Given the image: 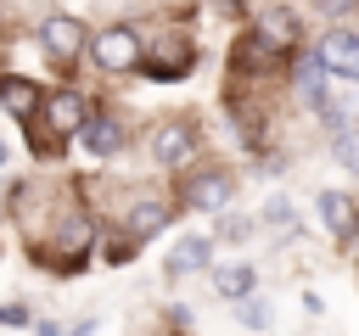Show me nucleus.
I'll return each mask as SVG.
<instances>
[{
  "mask_svg": "<svg viewBox=\"0 0 359 336\" xmlns=\"http://www.w3.org/2000/svg\"><path fill=\"white\" fill-rule=\"evenodd\" d=\"M90 56H95V67L101 73H129V67H140V56H146V39L135 34V28H101V34H90Z\"/></svg>",
  "mask_w": 359,
  "mask_h": 336,
  "instance_id": "1",
  "label": "nucleus"
},
{
  "mask_svg": "<svg viewBox=\"0 0 359 336\" xmlns=\"http://www.w3.org/2000/svg\"><path fill=\"white\" fill-rule=\"evenodd\" d=\"M247 45H252L258 56H292V50H297V17H292V11H275V6H258Z\"/></svg>",
  "mask_w": 359,
  "mask_h": 336,
  "instance_id": "2",
  "label": "nucleus"
},
{
  "mask_svg": "<svg viewBox=\"0 0 359 336\" xmlns=\"http://www.w3.org/2000/svg\"><path fill=\"white\" fill-rule=\"evenodd\" d=\"M84 45H90V34H84L79 17H45V22H39V50H45L56 67H73V62L84 56Z\"/></svg>",
  "mask_w": 359,
  "mask_h": 336,
  "instance_id": "3",
  "label": "nucleus"
},
{
  "mask_svg": "<svg viewBox=\"0 0 359 336\" xmlns=\"http://www.w3.org/2000/svg\"><path fill=\"white\" fill-rule=\"evenodd\" d=\"M314 62H320V73H337L342 84H359V34L353 28H331L320 39Z\"/></svg>",
  "mask_w": 359,
  "mask_h": 336,
  "instance_id": "4",
  "label": "nucleus"
},
{
  "mask_svg": "<svg viewBox=\"0 0 359 336\" xmlns=\"http://www.w3.org/2000/svg\"><path fill=\"white\" fill-rule=\"evenodd\" d=\"M39 118H45V129H50L56 140H67V134H79V129H84L90 106H84V95H79V90H50V95H45V106H39Z\"/></svg>",
  "mask_w": 359,
  "mask_h": 336,
  "instance_id": "5",
  "label": "nucleus"
},
{
  "mask_svg": "<svg viewBox=\"0 0 359 336\" xmlns=\"http://www.w3.org/2000/svg\"><path fill=\"white\" fill-rule=\"evenodd\" d=\"M151 157H157V168H185L196 157V129L191 123H163L151 134Z\"/></svg>",
  "mask_w": 359,
  "mask_h": 336,
  "instance_id": "6",
  "label": "nucleus"
},
{
  "mask_svg": "<svg viewBox=\"0 0 359 336\" xmlns=\"http://www.w3.org/2000/svg\"><path fill=\"white\" fill-rule=\"evenodd\" d=\"M79 146H84L90 157H118V151H123V123H118L112 112H90L84 129H79Z\"/></svg>",
  "mask_w": 359,
  "mask_h": 336,
  "instance_id": "7",
  "label": "nucleus"
},
{
  "mask_svg": "<svg viewBox=\"0 0 359 336\" xmlns=\"http://www.w3.org/2000/svg\"><path fill=\"white\" fill-rule=\"evenodd\" d=\"M0 106H6L17 123H34V118H39V106H45V90H39L34 78L6 73V78H0Z\"/></svg>",
  "mask_w": 359,
  "mask_h": 336,
  "instance_id": "8",
  "label": "nucleus"
},
{
  "mask_svg": "<svg viewBox=\"0 0 359 336\" xmlns=\"http://www.w3.org/2000/svg\"><path fill=\"white\" fill-rule=\"evenodd\" d=\"M230 202V174H202V179H191V190H185V207L191 213H219Z\"/></svg>",
  "mask_w": 359,
  "mask_h": 336,
  "instance_id": "9",
  "label": "nucleus"
},
{
  "mask_svg": "<svg viewBox=\"0 0 359 336\" xmlns=\"http://www.w3.org/2000/svg\"><path fill=\"white\" fill-rule=\"evenodd\" d=\"M213 286H219V297H236V302H247L252 297V286H258V269L241 258V263H219L213 269Z\"/></svg>",
  "mask_w": 359,
  "mask_h": 336,
  "instance_id": "10",
  "label": "nucleus"
},
{
  "mask_svg": "<svg viewBox=\"0 0 359 336\" xmlns=\"http://www.w3.org/2000/svg\"><path fill=\"white\" fill-rule=\"evenodd\" d=\"M314 207H320V224H325L331 235H348V230H353V196H342V190H320Z\"/></svg>",
  "mask_w": 359,
  "mask_h": 336,
  "instance_id": "11",
  "label": "nucleus"
},
{
  "mask_svg": "<svg viewBox=\"0 0 359 336\" xmlns=\"http://www.w3.org/2000/svg\"><path fill=\"white\" fill-rule=\"evenodd\" d=\"M157 230H168V207H163V202H135L123 235H129V241H151Z\"/></svg>",
  "mask_w": 359,
  "mask_h": 336,
  "instance_id": "12",
  "label": "nucleus"
},
{
  "mask_svg": "<svg viewBox=\"0 0 359 336\" xmlns=\"http://www.w3.org/2000/svg\"><path fill=\"white\" fill-rule=\"evenodd\" d=\"M208 263H213V235H180L168 269L174 274H191V269H208Z\"/></svg>",
  "mask_w": 359,
  "mask_h": 336,
  "instance_id": "13",
  "label": "nucleus"
},
{
  "mask_svg": "<svg viewBox=\"0 0 359 336\" xmlns=\"http://www.w3.org/2000/svg\"><path fill=\"white\" fill-rule=\"evenodd\" d=\"M297 95H303L309 106H325V73H320V62H314V56H303V62H297Z\"/></svg>",
  "mask_w": 359,
  "mask_h": 336,
  "instance_id": "14",
  "label": "nucleus"
},
{
  "mask_svg": "<svg viewBox=\"0 0 359 336\" xmlns=\"http://www.w3.org/2000/svg\"><path fill=\"white\" fill-rule=\"evenodd\" d=\"M331 151H337V162H342V168H353V174H359V129H331Z\"/></svg>",
  "mask_w": 359,
  "mask_h": 336,
  "instance_id": "15",
  "label": "nucleus"
},
{
  "mask_svg": "<svg viewBox=\"0 0 359 336\" xmlns=\"http://www.w3.org/2000/svg\"><path fill=\"white\" fill-rule=\"evenodd\" d=\"M135 246H140V241H129V235H107V241H101V258L118 269V263H129V258H135Z\"/></svg>",
  "mask_w": 359,
  "mask_h": 336,
  "instance_id": "16",
  "label": "nucleus"
},
{
  "mask_svg": "<svg viewBox=\"0 0 359 336\" xmlns=\"http://www.w3.org/2000/svg\"><path fill=\"white\" fill-rule=\"evenodd\" d=\"M264 224H275V230H286V224H297V213H292V202H286V196H269V202H264Z\"/></svg>",
  "mask_w": 359,
  "mask_h": 336,
  "instance_id": "17",
  "label": "nucleus"
},
{
  "mask_svg": "<svg viewBox=\"0 0 359 336\" xmlns=\"http://www.w3.org/2000/svg\"><path fill=\"white\" fill-rule=\"evenodd\" d=\"M241 325H247V330H269V302H264V297H247V302H241Z\"/></svg>",
  "mask_w": 359,
  "mask_h": 336,
  "instance_id": "18",
  "label": "nucleus"
},
{
  "mask_svg": "<svg viewBox=\"0 0 359 336\" xmlns=\"http://www.w3.org/2000/svg\"><path fill=\"white\" fill-rule=\"evenodd\" d=\"M0 325H6V330H22V325H28V308H0Z\"/></svg>",
  "mask_w": 359,
  "mask_h": 336,
  "instance_id": "19",
  "label": "nucleus"
},
{
  "mask_svg": "<svg viewBox=\"0 0 359 336\" xmlns=\"http://www.w3.org/2000/svg\"><path fill=\"white\" fill-rule=\"evenodd\" d=\"M247 235H252V218H247V224H241V218L224 224V241H247Z\"/></svg>",
  "mask_w": 359,
  "mask_h": 336,
  "instance_id": "20",
  "label": "nucleus"
},
{
  "mask_svg": "<svg viewBox=\"0 0 359 336\" xmlns=\"http://www.w3.org/2000/svg\"><path fill=\"white\" fill-rule=\"evenodd\" d=\"M62 336H95V325L84 319V325H73V330H62Z\"/></svg>",
  "mask_w": 359,
  "mask_h": 336,
  "instance_id": "21",
  "label": "nucleus"
},
{
  "mask_svg": "<svg viewBox=\"0 0 359 336\" xmlns=\"http://www.w3.org/2000/svg\"><path fill=\"white\" fill-rule=\"evenodd\" d=\"M6 162H11V146H6V140H0V168H6Z\"/></svg>",
  "mask_w": 359,
  "mask_h": 336,
  "instance_id": "22",
  "label": "nucleus"
}]
</instances>
